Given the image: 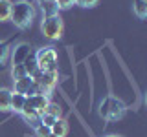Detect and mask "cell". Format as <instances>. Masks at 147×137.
<instances>
[{
    "mask_svg": "<svg viewBox=\"0 0 147 137\" xmlns=\"http://www.w3.org/2000/svg\"><path fill=\"white\" fill-rule=\"evenodd\" d=\"M35 18V7L31 2L28 0H20V2H15L11 7V18L9 20L15 24V27L18 29H28L31 26Z\"/></svg>",
    "mask_w": 147,
    "mask_h": 137,
    "instance_id": "1",
    "label": "cell"
},
{
    "mask_svg": "<svg viewBox=\"0 0 147 137\" xmlns=\"http://www.w3.org/2000/svg\"><path fill=\"white\" fill-rule=\"evenodd\" d=\"M55 121H57V117H53V115H48V113H42V115H40V124H44L48 128H52Z\"/></svg>",
    "mask_w": 147,
    "mask_h": 137,
    "instance_id": "19",
    "label": "cell"
},
{
    "mask_svg": "<svg viewBox=\"0 0 147 137\" xmlns=\"http://www.w3.org/2000/svg\"><path fill=\"white\" fill-rule=\"evenodd\" d=\"M42 2H55V0H39V4H42Z\"/></svg>",
    "mask_w": 147,
    "mask_h": 137,
    "instance_id": "23",
    "label": "cell"
},
{
    "mask_svg": "<svg viewBox=\"0 0 147 137\" xmlns=\"http://www.w3.org/2000/svg\"><path fill=\"white\" fill-rule=\"evenodd\" d=\"M44 113H48V115H53V117H57V119H61V108H59V104H55V102H48V106H46L44 110Z\"/></svg>",
    "mask_w": 147,
    "mask_h": 137,
    "instance_id": "18",
    "label": "cell"
},
{
    "mask_svg": "<svg viewBox=\"0 0 147 137\" xmlns=\"http://www.w3.org/2000/svg\"><path fill=\"white\" fill-rule=\"evenodd\" d=\"M24 68H26V73L30 77H35L37 73H39V68H37V62H35V53H31L24 61Z\"/></svg>",
    "mask_w": 147,
    "mask_h": 137,
    "instance_id": "14",
    "label": "cell"
},
{
    "mask_svg": "<svg viewBox=\"0 0 147 137\" xmlns=\"http://www.w3.org/2000/svg\"><path fill=\"white\" fill-rule=\"evenodd\" d=\"M33 80L39 84V88L42 90L44 95H50L52 90L55 88V84H57V70L55 71H39L33 77Z\"/></svg>",
    "mask_w": 147,
    "mask_h": 137,
    "instance_id": "5",
    "label": "cell"
},
{
    "mask_svg": "<svg viewBox=\"0 0 147 137\" xmlns=\"http://www.w3.org/2000/svg\"><path fill=\"white\" fill-rule=\"evenodd\" d=\"M26 75L28 73H26L24 64H17V66L11 68V79L13 80H18V79H22V77H26Z\"/></svg>",
    "mask_w": 147,
    "mask_h": 137,
    "instance_id": "17",
    "label": "cell"
},
{
    "mask_svg": "<svg viewBox=\"0 0 147 137\" xmlns=\"http://www.w3.org/2000/svg\"><path fill=\"white\" fill-rule=\"evenodd\" d=\"M22 117H24V121L28 122V124H30V126H39L40 124V113L39 112H35V110H31V108H22Z\"/></svg>",
    "mask_w": 147,
    "mask_h": 137,
    "instance_id": "9",
    "label": "cell"
},
{
    "mask_svg": "<svg viewBox=\"0 0 147 137\" xmlns=\"http://www.w3.org/2000/svg\"><path fill=\"white\" fill-rule=\"evenodd\" d=\"M55 4H57L59 9H68V7H72L76 2H74V0H55Z\"/></svg>",
    "mask_w": 147,
    "mask_h": 137,
    "instance_id": "22",
    "label": "cell"
},
{
    "mask_svg": "<svg viewBox=\"0 0 147 137\" xmlns=\"http://www.w3.org/2000/svg\"><path fill=\"white\" fill-rule=\"evenodd\" d=\"M134 13L138 18L147 17V0H134Z\"/></svg>",
    "mask_w": 147,
    "mask_h": 137,
    "instance_id": "16",
    "label": "cell"
},
{
    "mask_svg": "<svg viewBox=\"0 0 147 137\" xmlns=\"http://www.w3.org/2000/svg\"><path fill=\"white\" fill-rule=\"evenodd\" d=\"M99 115L103 119H107V121H118V119H121L125 115V104H123L119 99L110 95V97L103 99V102H101Z\"/></svg>",
    "mask_w": 147,
    "mask_h": 137,
    "instance_id": "3",
    "label": "cell"
},
{
    "mask_svg": "<svg viewBox=\"0 0 147 137\" xmlns=\"http://www.w3.org/2000/svg\"><path fill=\"white\" fill-rule=\"evenodd\" d=\"M40 31L46 39L50 40H59L63 37V31H64V24H63V18L59 13L55 15H44L42 22H40Z\"/></svg>",
    "mask_w": 147,
    "mask_h": 137,
    "instance_id": "2",
    "label": "cell"
},
{
    "mask_svg": "<svg viewBox=\"0 0 147 137\" xmlns=\"http://www.w3.org/2000/svg\"><path fill=\"white\" fill-rule=\"evenodd\" d=\"M74 2H76L77 6H81V7H94L99 0H74Z\"/></svg>",
    "mask_w": 147,
    "mask_h": 137,
    "instance_id": "21",
    "label": "cell"
},
{
    "mask_svg": "<svg viewBox=\"0 0 147 137\" xmlns=\"http://www.w3.org/2000/svg\"><path fill=\"white\" fill-rule=\"evenodd\" d=\"M35 62L39 71H55L57 68V51L53 48H40L35 53Z\"/></svg>",
    "mask_w": 147,
    "mask_h": 137,
    "instance_id": "4",
    "label": "cell"
},
{
    "mask_svg": "<svg viewBox=\"0 0 147 137\" xmlns=\"http://www.w3.org/2000/svg\"><path fill=\"white\" fill-rule=\"evenodd\" d=\"M11 0H0V22H7L11 18Z\"/></svg>",
    "mask_w": 147,
    "mask_h": 137,
    "instance_id": "12",
    "label": "cell"
},
{
    "mask_svg": "<svg viewBox=\"0 0 147 137\" xmlns=\"http://www.w3.org/2000/svg\"><path fill=\"white\" fill-rule=\"evenodd\" d=\"M24 104H26V95H22V93H13V95H11V106H9V110L20 113L22 108H24Z\"/></svg>",
    "mask_w": 147,
    "mask_h": 137,
    "instance_id": "11",
    "label": "cell"
},
{
    "mask_svg": "<svg viewBox=\"0 0 147 137\" xmlns=\"http://www.w3.org/2000/svg\"><path fill=\"white\" fill-rule=\"evenodd\" d=\"M11 95H13L11 90L0 88V112H7L9 110V106H11Z\"/></svg>",
    "mask_w": 147,
    "mask_h": 137,
    "instance_id": "10",
    "label": "cell"
},
{
    "mask_svg": "<svg viewBox=\"0 0 147 137\" xmlns=\"http://www.w3.org/2000/svg\"><path fill=\"white\" fill-rule=\"evenodd\" d=\"M109 137H121V135H109Z\"/></svg>",
    "mask_w": 147,
    "mask_h": 137,
    "instance_id": "25",
    "label": "cell"
},
{
    "mask_svg": "<svg viewBox=\"0 0 147 137\" xmlns=\"http://www.w3.org/2000/svg\"><path fill=\"white\" fill-rule=\"evenodd\" d=\"M48 102H50L48 95H42V93H40V95H30V97H26V104H24V106L35 110V112H39L40 115H42L46 106H48Z\"/></svg>",
    "mask_w": 147,
    "mask_h": 137,
    "instance_id": "6",
    "label": "cell"
},
{
    "mask_svg": "<svg viewBox=\"0 0 147 137\" xmlns=\"http://www.w3.org/2000/svg\"><path fill=\"white\" fill-rule=\"evenodd\" d=\"M48 137H57V135H55V134H50V135H48Z\"/></svg>",
    "mask_w": 147,
    "mask_h": 137,
    "instance_id": "24",
    "label": "cell"
},
{
    "mask_svg": "<svg viewBox=\"0 0 147 137\" xmlns=\"http://www.w3.org/2000/svg\"><path fill=\"white\" fill-rule=\"evenodd\" d=\"M30 55H31V46L28 44V42L17 44L15 49H13V53H11V62H13V66H17V64H24V61L30 57Z\"/></svg>",
    "mask_w": 147,
    "mask_h": 137,
    "instance_id": "7",
    "label": "cell"
},
{
    "mask_svg": "<svg viewBox=\"0 0 147 137\" xmlns=\"http://www.w3.org/2000/svg\"><path fill=\"white\" fill-rule=\"evenodd\" d=\"M50 130H52V134H55L57 137H64L68 134V122L64 121V119H57Z\"/></svg>",
    "mask_w": 147,
    "mask_h": 137,
    "instance_id": "13",
    "label": "cell"
},
{
    "mask_svg": "<svg viewBox=\"0 0 147 137\" xmlns=\"http://www.w3.org/2000/svg\"><path fill=\"white\" fill-rule=\"evenodd\" d=\"M33 77H30V75H26V77H22V79H18V80H13V84H15V93H22V95H30V91H31V86H33Z\"/></svg>",
    "mask_w": 147,
    "mask_h": 137,
    "instance_id": "8",
    "label": "cell"
},
{
    "mask_svg": "<svg viewBox=\"0 0 147 137\" xmlns=\"http://www.w3.org/2000/svg\"><path fill=\"white\" fill-rule=\"evenodd\" d=\"M35 134H37V137H48L52 134V130L44 124H39V126H35Z\"/></svg>",
    "mask_w": 147,
    "mask_h": 137,
    "instance_id": "20",
    "label": "cell"
},
{
    "mask_svg": "<svg viewBox=\"0 0 147 137\" xmlns=\"http://www.w3.org/2000/svg\"><path fill=\"white\" fill-rule=\"evenodd\" d=\"M9 51H11V40H2L0 42V66L6 64Z\"/></svg>",
    "mask_w": 147,
    "mask_h": 137,
    "instance_id": "15",
    "label": "cell"
}]
</instances>
